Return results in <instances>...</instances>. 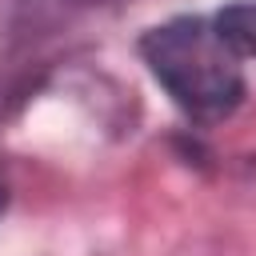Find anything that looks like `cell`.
Returning a JSON list of instances; mask_svg holds the SVG:
<instances>
[{
	"label": "cell",
	"mask_w": 256,
	"mask_h": 256,
	"mask_svg": "<svg viewBox=\"0 0 256 256\" xmlns=\"http://www.w3.org/2000/svg\"><path fill=\"white\" fill-rule=\"evenodd\" d=\"M140 56L164 92L196 120H220L244 96L240 52L216 20L176 16L156 24L140 40Z\"/></svg>",
	"instance_id": "1"
},
{
	"label": "cell",
	"mask_w": 256,
	"mask_h": 256,
	"mask_svg": "<svg viewBox=\"0 0 256 256\" xmlns=\"http://www.w3.org/2000/svg\"><path fill=\"white\" fill-rule=\"evenodd\" d=\"M220 32L236 44L240 56H256V0H240V4H228L220 16H216Z\"/></svg>",
	"instance_id": "2"
},
{
	"label": "cell",
	"mask_w": 256,
	"mask_h": 256,
	"mask_svg": "<svg viewBox=\"0 0 256 256\" xmlns=\"http://www.w3.org/2000/svg\"><path fill=\"white\" fill-rule=\"evenodd\" d=\"M72 4H116V0H72Z\"/></svg>",
	"instance_id": "3"
},
{
	"label": "cell",
	"mask_w": 256,
	"mask_h": 256,
	"mask_svg": "<svg viewBox=\"0 0 256 256\" xmlns=\"http://www.w3.org/2000/svg\"><path fill=\"white\" fill-rule=\"evenodd\" d=\"M0 208H4V184H0Z\"/></svg>",
	"instance_id": "4"
}]
</instances>
